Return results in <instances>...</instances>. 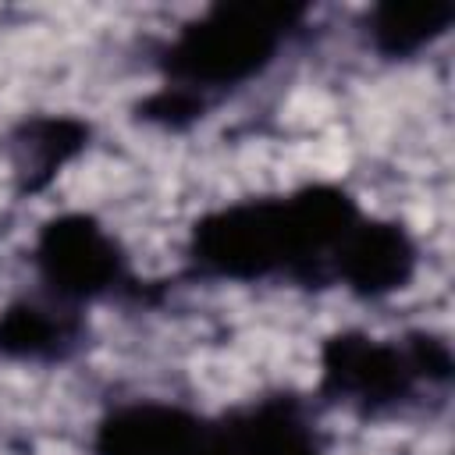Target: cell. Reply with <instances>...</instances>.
Segmentation results:
<instances>
[{"mask_svg":"<svg viewBox=\"0 0 455 455\" xmlns=\"http://www.w3.org/2000/svg\"><path fill=\"white\" fill-rule=\"evenodd\" d=\"M199 114H203V100L188 89H178V85H167L142 103V117L160 121V124H185Z\"/></svg>","mask_w":455,"mask_h":455,"instance_id":"30bf717a","label":"cell"},{"mask_svg":"<svg viewBox=\"0 0 455 455\" xmlns=\"http://www.w3.org/2000/svg\"><path fill=\"white\" fill-rule=\"evenodd\" d=\"M402 352H405L412 373H423V377H434V380H444V377L451 373V352H448V345L437 341V338L419 334V338H412Z\"/></svg>","mask_w":455,"mask_h":455,"instance_id":"8fae6325","label":"cell"},{"mask_svg":"<svg viewBox=\"0 0 455 455\" xmlns=\"http://www.w3.org/2000/svg\"><path fill=\"white\" fill-rule=\"evenodd\" d=\"M455 18L451 0H384L370 14V36L380 53L405 57L434 43Z\"/></svg>","mask_w":455,"mask_h":455,"instance_id":"ba28073f","label":"cell"},{"mask_svg":"<svg viewBox=\"0 0 455 455\" xmlns=\"http://www.w3.org/2000/svg\"><path fill=\"white\" fill-rule=\"evenodd\" d=\"M36 263L60 295L85 299L107 291L121 274V256L114 238L89 213L53 217L39 231Z\"/></svg>","mask_w":455,"mask_h":455,"instance_id":"3957f363","label":"cell"},{"mask_svg":"<svg viewBox=\"0 0 455 455\" xmlns=\"http://www.w3.org/2000/svg\"><path fill=\"white\" fill-rule=\"evenodd\" d=\"M96 455H210V423L171 405H128L100 423Z\"/></svg>","mask_w":455,"mask_h":455,"instance_id":"5b68a950","label":"cell"},{"mask_svg":"<svg viewBox=\"0 0 455 455\" xmlns=\"http://www.w3.org/2000/svg\"><path fill=\"white\" fill-rule=\"evenodd\" d=\"M60 338H64V327L28 302H18L0 313V352L4 355H18V359L57 355Z\"/></svg>","mask_w":455,"mask_h":455,"instance_id":"9c48e42d","label":"cell"},{"mask_svg":"<svg viewBox=\"0 0 455 455\" xmlns=\"http://www.w3.org/2000/svg\"><path fill=\"white\" fill-rule=\"evenodd\" d=\"M416 267V249L398 224L355 220L352 231L334 245V270L359 295H387L405 288Z\"/></svg>","mask_w":455,"mask_h":455,"instance_id":"8992f818","label":"cell"},{"mask_svg":"<svg viewBox=\"0 0 455 455\" xmlns=\"http://www.w3.org/2000/svg\"><path fill=\"white\" fill-rule=\"evenodd\" d=\"M412 366L402 348L380 345L366 334H334L323 345V391L334 398L384 405L405 395Z\"/></svg>","mask_w":455,"mask_h":455,"instance_id":"277c9868","label":"cell"},{"mask_svg":"<svg viewBox=\"0 0 455 455\" xmlns=\"http://www.w3.org/2000/svg\"><path fill=\"white\" fill-rule=\"evenodd\" d=\"M323 245L306 220L302 206L291 199L242 203L210 213L196 224L192 256L220 277H263L274 270H299L320 259Z\"/></svg>","mask_w":455,"mask_h":455,"instance_id":"7a4b0ae2","label":"cell"},{"mask_svg":"<svg viewBox=\"0 0 455 455\" xmlns=\"http://www.w3.org/2000/svg\"><path fill=\"white\" fill-rule=\"evenodd\" d=\"M89 128L75 117H32L14 135L18 153V192H39L46 188L57 171L85 149Z\"/></svg>","mask_w":455,"mask_h":455,"instance_id":"52a82bcc","label":"cell"},{"mask_svg":"<svg viewBox=\"0 0 455 455\" xmlns=\"http://www.w3.org/2000/svg\"><path fill=\"white\" fill-rule=\"evenodd\" d=\"M302 18L291 4H217L199 21L185 25L167 50V71L178 89L235 85L252 78L277 53L281 36Z\"/></svg>","mask_w":455,"mask_h":455,"instance_id":"6da1fadb","label":"cell"}]
</instances>
